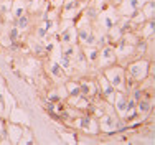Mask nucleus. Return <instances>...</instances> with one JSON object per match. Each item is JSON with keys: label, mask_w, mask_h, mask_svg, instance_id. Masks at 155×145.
Segmentation results:
<instances>
[{"label": "nucleus", "mask_w": 155, "mask_h": 145, "mask_svg": "<svg viewBox=\"0 0 155 145\" xmlns=\"http://www.w3.org/2000/svg\"><path fill=\"white\" fill-rule=\"evenodd\" d=\"M54 2H56V0H54Z\"/></svg>", "instance_id": "obj_8"}, {"label": "nucleus", "mask_w": 155, "mask_h": 145, "mask_svg": "<svg viewBox=\"0 0 155 145\" xmlns=\"http://www.w3.org/2000/svg\"><path fill=\"white\" fill-rule=\"evenodd\" d=\"M79 92L81 94H84V96H89V94H94V84H91V83H83L81 84V87H79Z\"/></svg>", "instance_id": "obj_1"}, {"label": "nucleus", "mask_w": 155, "mask_h": 145, "mask_svg": "<svg viewBox=\"0 0 155 145\" xmlns=\"http://www.w3.org/2000/svg\"><path fill=\"white\" fill-rule=\"evenodd\" d=\"M117 109H119L120 112H124V110H127V101H125V96H122V94L119 96V102H117Z\"/></svg>", "instance_id": "obj_2"}, {"label": "nucleus", "mask_w": 155, "mask_h": 145, "mask_svg": "<svg viewBox=\"0 0 155 145\" xmlns=\"http://www.w3.org/2000/svg\"><path fill=\"white\" fill-rule=\"evenodd\" d=\"M53 73H54V74H56V76H60V74H61V71H60V68H58V66H56V64H54V66H53Z\"/></svg>", "instance_id": "obj_7"}, {"label": "nucleus", "mask_w": 155, "mask_h": 145, "mask_svg": "<svg viewBox=\"0 0 155 145\" xmlns=\"http://www.w3.org/2000/svg\"><path fill=\"white\" fill-rule=\"evenodd\" d=\"M149 109H150L149 102H145V101H140L139 102V110H140V112H149Z\"/></svg>", "instance_id": "obj_4"}, {"label": "nucleus", "mask_w": 155, "mask_h": 145, "mask_svg": "<svg viewBox=\"0 0 155 145\" xmlns=\"http://www.w3.org/2000/svg\"><path fill=\"white\" fill-rule=\"evenodd\" d=\"M102 125H104V127H114V120L110 117H106L104 120H102Z\"/></svg>", "instance_id": "obj_5"}, {"label": "nucleus", "mask_w": 155, "mask_h": 145, "mask_svg": "<svg viewBox=\"0 0 155 145\" xmlns=\"http://www.w3.org/2000/svg\"><path fill=\"white\" fill-rule=\"evenodd\" d=\"M18 25H20V28H27V25H28V17L20 15V18H18Z\"/></svg>", "instance_id": "obj_3"}, {"label": "nucleus", "mask_w": 155, "mask_h": 145, "mask_svg": "<svg viewBox=\"0 0 155 145\" xmlns=\"http://www.w3.org/2000/svg\"><path fill=\"white\" fill-rule=\"evenodd\" d=\"M10 38H12L13 41L17 40V28H13V30H12V33H10Z\"/></svg>", "instance_id": "obj_6"}]
</instances>
